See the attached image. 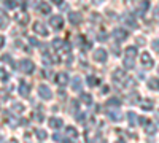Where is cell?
<instances>
[{"label":"cell","instance_id":"14","mask_svg":"<svg viewBox=\"0 0 159 143\" xmlns=\"http://www.w3.org/2000/svg\"><path fill=\"white\" fill-rule=\"evenodd\" d=\"M18 91H19V94H21L22 97H27L29 92H30V86H29V83L19 81V87H18Z\"/></svg>","mask_w":159,"mask_h":143},{"label":"cell","instance_id":"45","mask_svg":"<svg viewBox=\"0 0 159 143\" xmlns=\"http://www.w3.org/2000/svg\"><path fill=\"white\" fill-rule=\"evenodd\" d=\"M52 3H56V5H62V0H51Z\"/></svg>","mask_w":159,"mask_h":143},{"label":"cell","instance_id":"20","mask_svg":"<svg viewBox=\"0 0 159 143\" xmlns=\"http://www.w3.org/2000/svg\"><path fill=\"white\" fill-rule=\"evenodd\" d=\"M156 132H157V126L154 123L148 121V124L145 126V134H147V135H154Z\"/></svg>","mask_w":159,"mask_h":143},{"label":"cell","instance_id":"31","mask_svg":"<svg viewBox=\"0 0 159 143\" xmlns=\"http://www.w3.org/2000/svg\"><path fill=\"white\" fill-rule=\"evenodd\" d=\"M35 135H37V138H38L40 141H43V140L48 138V134H46V131H43V129H37V131H35Z\"/></svg>","mask_w":159,"mask_h":143},{"label":"cell","instance_id":"48","mask_svg":"<svg viewBox=\"0 0 159 143\" xmlns=\"http://www.w3.org/2000/svg\"><path fill=\"white\" fill-rule=\"evenodd\" d=\"M154 11H156V13H154V16H156V18H159V7H157Z\"/></svg>","mask_w":159,"mask_h":143},{"label":"cell","instance_id":"10","mask_svg":"<svg viewBox=\"0 0 159 143\" xmlns=\"http://www.w3.org/2000/svg\"><path fill=\"white\" fill-rule=\"evenodd\" d=\"M140 60H142V65L145 67V69H153L154 67V62H153V57L148 54V53H142V56H140Z\"/></svg>","mask_w":159,"mask_h":143},{"label":"cell","instance_id":"46","mask_svg":"<svg viewBox=\"0 0 159 143\" xmlns=\"http://www.w3.org/2000/svg\"><path fill=\"white\" fill-rule=\"evenodd\" d=\"M7 143H19V141H18V140H16V138H10V140H8V141H7Z\"/></svg>","mask_w":159,"mask_h":143},{"label":"cell","instance_id":"33","mask_svg":"<svg viewBox=\"0 0 159 143\" xmlns=\"http://www.w3.org/2000/svg\"><path fill=\"white\" fill-rule=\"evenodd\" d=\"M99 83H100V81H99V78H94L92 75H89V76H88V84H89L91 87H96Z\"/></svg>","mask_w":159,"mask_h":143},{"label":"cell","instance_id":"27","mask_svg":"<svg viewBox=\"0 0 159 143\" xmlns=\"http://www.w3.org/2000/svg\"><path fill=\"white\" fill-rule=\"evenodd\" d=\"M7 25H8V16L0 10V29H7Z\"/></svg>","mask_w":159,"mask_h":143},{"label":"cell","instance_id":"5","mask_svg":"<svg viewBox=\"0 0 159 143\" xmlns=\"http://www.w3.org/2000/svg\"><path fill=\"white\" fill-rule=\"evenodd\" d=\"M19 70L24 72V73H32L35 70V65H34V62L29 60V59H22L19 60Z\"/></svg>","mask_w":159,"mask_h":143},{"label":"cell","instance_id":"38","mask_svg":"<svg viewBox=\"0 0 159 143\" xmlns=\"http://www.w3.org/2000/svg\"><path fill=\"white\" fill-rule=\"evenodd\" d=\"M8 99V92L5 89H0V100H7Z\"/></svg>","mask_w":159,"mask_h":143},{"label":"cell","instance_id":"50","mask_svg":"<svg viewBox=\"0 0 159 143\" xmlns=\"http://www.w3.org/2000/svg\"><path fill=\"white\" fill-rule=\"evenodd\" d=\"M116 143H126V141H124V140H118Z\"/></svg>","mask_w":159,"mask_h":143},{"label":"cell","instance_id":"11","mask_svg":"<svg viewBox=\"0 0 159 143\" xmlns=\"http://www.w3.org/2000/svg\"><path fill=\"white\" fill-rule=\"evenodd\" d=\"M56 80V83H57V86H61V87H65L69 83H70V78H69V75L65 73V72H61V73H57V76L54 78Z\"/></svg>","mask_w":159,"mask_h":143},{"label":"cell","instance_id":"37","mask_svg":"<svg viewBox=\"0 0 159 143\" xmlns=\"http://www.w3.org/2000/svg\"><path fill=\"white\" fill-rule=\"evenodd\" d=\"M2 60H3V62H8V64H10V65H11V67H16V65H15V64H13V60H11V56H8V54H5V56H2Z\"/></svg>","mask_w":159,"mask_h":143},{"label":"cell","instance_id":"52","mask_svg":"<svg viewBox=\"0 0 159 143\" xmlns=\"http://www.w3.org/2000/svg\"><path fill=\"white\" fill-rule=\"evenodd\" d=\"M0 141H2V137H0Z\"/></svg>","mask_w":159,"mask_h":143},{"label":"cell","instance_id":"32","mask_svg":"<svg viewBox=\"0 0 159 143\" xmlns=\"http://www.w3.org/2000/svg\"><path fill=\"white\" fill-rule=\"evenodd\" d=\"M81 102L86 103V105H91V103H92V96L86 94V92H81Z\"/></svg>","mask_w":159,"mask_h":143},{"label":"cell","instance_id":"35","mask_svg":"<svg viewBox=\"0 0 159 143\" xmlns=\"http://www.w3.org/2000/svg\"><path fill=\"white\" fill-rule=\"evenodd\" d=\"M0 80H2L3 83H7L10 80V75H8V72L5 69H0Z\"/></svg>","mask_w":159,"mask_h":143},{"label":"cell","instance_id":"12","mask_svg":"<svg viewBox=\"0 0 159 143\" xmlns=\"http://www.w3.org/2000/svg\"><path fill=\"white\" fill-rule=\"evenodd\" d=\"M49 24H51V27H52V29L61 30V29L64 27V19H62V16H59V15H56V16H51Z\"/></svg>","mask_w":159,"mask_h":143},{"label":"cell","instance_id":"15","mask_svg":"<svg viewBox=\"0 0 159 143\" xmlns=\"http://www.w3.org/2000/svg\"><path fill=\"white\" fill-rule=\"evenodd\" d=\"M148 8H150V0H142V2L139 3V7H137V15L143 16L145 11H147Z\"/></svg>","mask_w":159,"mask_h":143},{"label":"cell","instance_id":"13","mask_svg":"<svg viewBox=\"0 0 159 143\" xmlns=\"http://www.w3.org/2000/svg\"><path fill=\"white\" fill-rule=\"evenodd\" d=\"M69 21L73 25H80V24H81V21H83V15L80 11H70L69 13Z\"/></svg>","mask_w":159,"mask_h":143},{"label":"cell","instance_id":"26","mask_svg":"<svg viewBox=\"0 0 159 143\" xmlns=\"http://www.w3.org/2000/svg\"><path fill=\"white\" fill-rule=\"evenodd\" d=\"M65 134H67L72 140H75V138H78V132H76V129L73 127V126H69L67 129H65Z\"/></svg>","mask_w":159,"mask_h":143},{"label":"cell","instance_id":"1","mask_svg":"<svg viewBox=\"0 0 159 143\" xmlns=\"http://www.w3.org/2000/svg\"><path fill=\"white\" fill-rule=\"evenodd\" d=\"M135 57H137V48L127 46L124 49V69H134Z\"/></svg>","mask_w":159,"mask_h":143},{"label":"cell","instance_id":"25","mask_svg":"<svg viewBox=\"0 0 159 143\" xmlns=\"http://www.w3.org/2000/svg\"><path fill=\"white\" fill-rule=\"evenodd\" d=\"M124 21H126V22H127V24L130 25L132 29H137V27H139L137 21L134 19V16H132V15H126V16H124Z\"/></svg>","mask_w":159,"mask_h":143},{"label":"cell","instance_id":"51","mask_svg":"<svg viewBox=\"0 0 159 143\" xmlns=\"http://www.w3.org/2000/svg\"><path fill=\"white\" fill-rule=\"evenodd\" d=\"M157 75H159V67H157Z\"/></svg>","mask_w":159,"mask_h":143},{"label":"cell","instance_id":"36","mask_svg":"<svg viewBox=\"0 0 159 143\" xmlns=\"http://www.w3.org/2000/svg\"><path fill=\"white\" fill-rule=\"evenodd\" d=\"M3 3H5V7H7V8H10V10H13V8H15V7L18 5L16 0H5Z\"/></svg>","mask_w":159,"mask_h":143},{"label":"cell","instance_id":"39","mask_svg":"<svg viewBox=\"0 0 159 143\" xmlns=\"http://www.w3.org/2000/svg\"><path fill=\"white\" fill-rule=\"evenodd\" d=\"M52 140H54V141H65V140H64V137H62V135H59L57 132H56V134H52Z\"/></svg>","mask_w":159,"mask_h":143},{"label":"cell","instance_id":"41","mask_svg":"<svg viewBox=\"0 0 159 143\" xmlns=\"http://www.w3.org/2000/svg\"><path fill=\"white\" fill-rule=\"evenodd\" d=\"M139 123H140L142 126H147V124H148V119H147V118H139Z\"/></svg>","mask_w":159,"mask_h":143},{"label":"cell","instance_id":"4","mask_svg":"<svg viewBox=\"0 0 159 143\" xmlns=\"http://www.w3.org/2000/svg\"><path fill=\"white\" fill-rule=\"evenodd\" d=\"M32 29H34V32H35L37 35H40V37H48V35H49V32H48V29H46V25H45L43 22H40V21L34 22Z\"/></svg>","mask_w":159,"mask_h":143},{"label":"cell","instance_id":"23","mask_svg":"<svg viewBox=\"0 0 159 143\" xmlns=\"http://www.w3.org/2000/svg\"><path fill=\"white\" fill-rule=\"evenodd\" d=\"M140 107H142V110H153V107H154V102L151 100V99H147V100H143V102H140Z\"/></svg>","mask_w":159,"mask_h":143},{"label":"cell","instance_id":"47","mask_svg":"<svg viewBox=\"0 0 159 143\" xmlns=\"http://www.w3.org/2000/svg\"><path fill=\"white\" fill-rule=\"evenodd\" d=\"M113 53H115V54H119V49H118L116 46H113Z\"/></svg>","mask_w":159,"mask_h":143},{"label":"cell","instance_id":"44","mask_svg":"<svg viewBox=\"0 0 159 143\" xmlns=\"http://www.w3.org/2000/svg\"><path fill=\"white\" fill-rule=\"evenodd\" d=\"M24 141H25V143H30V134H29V132L24 135Z\"/></svg>","mask_w":159,"mask_h":143},{"label":"cell","instance_id":"8","mask_svg":"<svg viewBox=\"0 0 159 143\" xmlns=\"http://www.w3.org/2000/svg\"><path fill=\"white\" fill-rule=\"evenodd\" d=\"M38 96L42 97L43 100H49L52 97V92H51V89L46 84H40L38 86Z\"/></svg>","mask_w":159,"mask_h":143},{"label":"cell","instance_id":"3","mask_svg":"<svg viewBox=\"0 0 159 143\" xmlns=\"http://www.w3.org/2000/svg\"><path fill=\"white\" fill-rule=\"evenodd\" d=\"M127 80H129V76L126 75V72H124V70L116 69V70L113 72V81H115L118 86H123Z\"/></svg>","mask_w":159,"mask_h":143},{"label":"cell","instance_id":"29","mask_svg":"<svg viewBox=\"0 0 159 143\" xmlns=\"http://www.w3.org/2000/svg\"><path fill=\"white\" fill-rule=\"evenodd\" d=\"M107 107L110 108V107H121V100H119V99H116V97H111V99H108L107 100Z\"/></svg>","mask_w":159,"mask_h":143},{"label":"cell","instance_id":"28","mask_svg":"<svg viewBox=\"0 0 159 143\" xmlns=\"http://www.w3.org/2000/svg\"><path fill=\"white\" fill-rule=\"evenodd\" d=\"M51 45H52V48H54V49H64L65 42H64V40H61V38H54Z\"/></svg>","mask_w":159,"mask_h":143},{"label":"cell","instance_id":"49","mask_svg":"<svg viewBox=\"0 0 159 143\" xmlns=\"http://www.w3.org/2000/svg\"><path fill=\"white\" fill-rule=\"evenodd\" d=\"M30 43H32V45H38V43H37V40H35V38H30Z\"/></svg>","mask_w":159,"mask_h":143},{"label":"cell","instance_id":"30","mask_svg":"<svg viewBox=\"0 0 159 143\" xmlns=\"http://www.w3.org/2000/svg\"><path fill=\"white\" fill-rule=\"evenodd\" d=\"M24 111V105L21 102H15L13 103V107H11V113H22Z\"/></svg>","mask_w":159,"mask_h":143},{"label":"cell","instance_id":"9","mask_svg":"<svg viewBox=\"0 0 159 143\" xmlns=\"http://www.w3.org/2000/svg\"><path fill=\"white\" fill-rule=\"evenodd\" d=\"M107 57H108L107 49H103V48H97V49L94 51V60H96V62L103 64L105 60H107Z\"/></svg>","mask_w":159,"mask_h":143},{"label":"cell","instance_id":"21","mask_svg":"<svg viewBox=\"0 0 159 143\" xmlns=\"http://www.w3.org/2000/svg\"><path fill=\"white\" fill-rule=\"evenodd\" d=\"M127 119H129V126L130 127H135L137 123H139V118L134 111H127Z\"/></svg>","mask_w":159,"mask_h":143},{"label":"cell","instance_id":"16","mask_svg":"<svg viewBox=\"0 0 159 143\" xmlns=\"http://www.w3.org/2000/svg\"><path fill=\"white\" fill-rule=\"evenodd\" d=\"M48 126H49L51 129H61V127L64 126V121H62L61 118H49V119H48Z\"/></svg>","mask_w":159,"mask_h":143},{"label":"cell","instance_id":"6","mask_svg":"<svg viewBox=\"0 0 159 143\" xmlns=\"http://www.w3.org/2000/svg\"><path fill=\"white\" fill-rule=\"evenodd\" d=\"M113 37H115V40L116 42H126L127 40V37H129V34H127V30H124V29H121V27H116L115 30H113V34H111Z\"/></svg>","mask_w":159,"mask_h":143},{"label":"cell","instance_id":"7","mask_svg":"<svg viewBox=\"0 0 159 143\" xmlns=\"http://www.w3.org/2000/svg\"><path fill=\"white\" fill-rule=\"evenodd\" d=\"M15 19H16V22L18 24H21V25H25V24H29V13L27 11H24V10H21V11H18L16 15H15Z\"/></svg>","mask_w":159,"mask_h":143},{"label":"cell","instance_id":"19","mask_svg":"<svg viewBox=\"0 0 159 143\" xmlns=\"http://www.w3.org/2000/svg\"><path fill=\"white\" fill-rule=\"evenodd\" d=\"M107 114H108V118H110L111 121H116V123L123 119V114H121V113H119L118 110H110V108H108V111H107Z\"/></svg>","mask_w":159,"mask_h":143},{"label":"cell","instance_id":"34","mask_svg":"<svg viewBox=\"0 0 159 143\" xmlns=\"http://www.w3.org/2000/svg\"><path fill=\"white\" fill-rule=\"evenodd\" d=\"M127 102L129 103H137L139 102V92H130L129 97H127Z\"/></svg>","mask_w":159,"mask_h":143},{"label":"cell","instance_id":"40","mask_svg":"<svg viewBox=\"0 0 159 143\" xmlns=\"http://www.w3.org/2000/svg\"><path fill=\"white\" fill-rule=\"evenodd\" d=\"M97 40H99V42H105V40H107V35H105L103 32H102V34H99V37H97Z\"/></svg>","mask_w":159,"mask_h":143},{"label":"cell","instance_id":"22","mask_svg":"<svg viewBox=\"0 0 159 143\" xmlns=\"http://www.w3.org/2000/svg\"><path fill=\"white\" fill-rule=\"evenodd\" d=\"M38 13H40V15H49V13H51V7H49V3L42 2V3L38 5Z\"/></svg>","mask_w":159,"mask_h":143},{"label":"cell","instance_id":"43","mask_svg":"<svg viewBox=\"0 0 159 143\" xmlns=\"http://www.w3.org/2000/svg\"><path fill=\"white\" fill-rule=\"evenodd\" d=\"M5 46V37H2V35H0V49H2Z\"/></svg>","mask_w":159,"mask_h":143},{"label":"cell","instance_id":"2","mask_svg":"<svg viewBox=\"0 0 159 143\" xmlns=\"http://www.w3.org/2000/svg\"><path fill=\"white\" fill-rule=\"evenodd\" d=\"M84 137H86V141L88 143H105V140L96 132V129H86V134H84Z\"/></svg>","mask_w":159,"mask_h":143},{"label":"cell","instance_id":"42","mask_svg":"<svg viewBox=\"0 0 159 143\" xmlns=\"http://www.w3.org/2000/svg\"><path fill=\"white\" fill-rule=\"evenodd\" d=\"M153 48H154V49L157 51V53H159V40H154V42H153Z\"/></svg>","mask_w":159,"mask_h":143},{"label":"cell","instance_id":"17","mask_svg":"<svg viewBox=\"0 0 159 143\" xmlns=\"http://www.w3.org/2000/svg\"><path fill=\"white\" fill-rule=\"evenodd\" d=\"M5 121L8 123V126L11 127V129H15V127H18V124H19V119L16 118L15 114H7V118H5Z\"/></svg>","mask_w":159,"mask_h":143},{"label":"cell","instance_id":"24","mask_svg":"<svg viewBox=\"0 0 159 143\" xmlns=\"http://www.w3.org/2000/svg\"><path fill=\"white\" fill-rule=\"evenodd\" d=\"M148 87L151 91H159V78H150L148 80Z\"/></svg>","mask_w":159,"mask_h":143},{"label":"cell","instance_id":"18","mask_svg":"<svg viewBox=\"0 0 159 143\" xmlns=\"http://www.w3.org/2000/svg\"><path fill=\"white\" fill-rule=\"evenodd\" d=\"M81 78L80 76H73L72 78V89L75 91V92H81Z\"/></svg>","mask_w":159,"mask_h":143}]
</instances>
